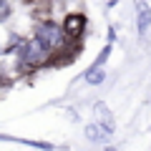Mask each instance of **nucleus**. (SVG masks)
I'll return each mask as SVG.
<instances>
[{
  "instance_id": "nucleus-3",
  "label": "nucleus",
  "mask_w": 151,
  "mask_h": 151,
  "mask_svg": "<svg viewBox=\"0 0 151 151\" xmlns=\"http://www.w3.org/2000/svg\"><path fill=\"white\" fill-rule=\"evenodd\" d=\"M86 15H81V13H70V15H65L63 20V35L70 38V40H81V35L86 33Z\"/></svg>"
},
{
  "instance_id": "nucleus-1",
  "label": "nucleus",
  "mask_w": 151,
  "mask_h": 151,
  "mask_svg": "<svg viewBox=\"0 0 151 151\" xmlns=\"http://www.w3.org/2000/svg\"><path fill=\"white\" fill-rule=\"evenodd\" d=\"M15 55H18V65H23V68H40L43 63L50 60L53 53H50L40 40L30 38V40H23L15 48Z\"/></svg>"
},
{
  "instance_id": "nucleus-8",
  "label": "nucleus",
  "mask_w": 151,
  "mask_h": 151,
  "mask_svg": "<svg viewBox=\"0 0 151 151\" xmlns=\"http://www.w3.org/2000/svg\"><path fill=\"white\" fill-rule=\"evenodd\" d=\"M108 55H111V43H108L106 48H103L101 53H98V58L93 60V65H91V68H88V70H98V68H103V63H106V60H108Z\"/></svg>"
},
{
  "instance_id": "nucleus-4",
  "label": "nucleus",
  "mask_w": 151,
  "mask_h": 151,
  "mask_svg": "<svg viewBox=\"0 0 151 151\" xmlns=\"http://www.w3.org/2000/svg\"><path fill=\"white\" fill-rule=\"evenodd\" d=\"M151 25V8L146 5L144 0H139V8H136V28H139V35H146Z\"/></svg>"
},
{
  "instance_id": "nucleus-7",
  "label": "nucleus",
  "mask_w": 151,
  "mask_h": 151,
  "mask_svg": "<svg viewBox=\"0 0 151 151\" xmlns=\"http://www.w3.org/2000/svg\"><path fill=\"white\" fill-rule=\"evenodd\" d=\"M106 81V73H103L101 68L98 70H86V83H91V86H98V83Z\"/></svg>"
},
{
  "instance_id": "nucleus-10",
  "label": "nucleus",
  "mask_w": 151,
  "mask_h": 151,
  "mask_svg": "<svg viewBox=\"0 0 151 151\" xmlns=\"http://www.w3.org/2000/svg\"><path fill=\"white\" fill-rule=\"evenodd\" d=\"M103 151H119L116 146H103Z\"/></svg>"
},
{
  "instance_id": "nucleus-2",
  "label": "nucleus",
  "mask_w": 151,
  "mask_h": 151,
  "mask_svg": "<svg viewBox=\"0 0 151 151\" xmlns=\"http://www.w3.org/2000/svg\"><path fill=\"white\" fill-rule=\"evenodd\" d=\"M33 38L40 40L50 53H58V50H63V45H65L63 28L55 25V23H40V25L35 28V35H33Z\"/></svg>"
},
{
  "instance_id": "nucleus-6",
  "label": "nucleus",
  "mask_w": 151,
  "mask_h": 151,
  "mask_svg": "<svg viewBox=\"0 0 151 151\" xmlns=\"http://www.w3.org/2000/svg\"><path fill=\"white\" fill-rule=\"evenodd\" d=\"M0 139L5 141H15V144H25V146H33V149H40V151H53V146L45 144V141H30V139H15V136H3L0 134Z\"/></svg>"
},
{
  "instance_id": "nucleus-5",
  "label": "nucleus",
  "mask_w": 151,
  "mask_h": 151,
  "mask_svg": "<svg viewBox=\"0 0 151 151\" xmlns=\"http://www.w3.org/2000/svg\"><path fill=\"white\" fill-rule=\"evenodd\" d=\"M108 136L111 134H108L101 124H88L86 126V139H91V141H106Z\"/></svg>"
},
{
  "instance_id": "nucleus-9",
  "label": "nucleus",
  "mask_w": 151,
  "mask_h": 151,
  "mask_svg": "<svg viewBox=\"0 0 151 151\" xmlns=\"http://www.w3.org/2000/svg\"><path fill=\"white\" fill-rule=\"evenodd\" d=\"M10 15V5H8V0H0V20H5Z\"/></svg>"
}]
</instances>
